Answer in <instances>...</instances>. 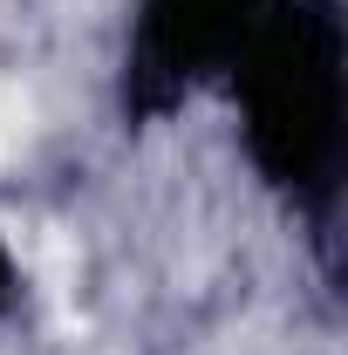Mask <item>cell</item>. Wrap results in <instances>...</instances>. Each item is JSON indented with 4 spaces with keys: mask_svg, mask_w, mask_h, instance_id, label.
<instances>
[{
    "mask_svg": "<svg viewBox=\"0 0 348 355\" xmlns=\"http://www.w3.org/2000/svg\"><path fill=\"white\" fill-rule=\"evenodd\" d=\"M239 150L287 219L314 239L335 280L348 184V14L342 0H273L260 35L232 62Z\"/></svg>",
    "mask_w": 348,
    "mask_h": 355,
    "instance_id": "obj_1",
    "label": "cell"
},
{
    "mask_svg": "<svg viewBox=\"0 0 348 355\" xmlns=\"http://www.w3.org/2000/svg\"><path fill=\"white\" fill-rule=\"evenodd\" d=\"M266 14L273 0H130L123 62H116L123 130H157L191 96L218 89Z\"/></svg>",
    "mask_w": 348,
    "mask_h": 355,
    "instance_id": "obj_2",
    "label": "cell"
},
{
    "mask_svg": "<svg viewBox=\"0 0 348 355\" xmlns=\"http://www.w3.org/2000/svg\"><path fill=\"white\" fill-rule=\"evenodd\" d=\"M21 301V260H14V246H7V225H0V321L14 314Z\"/></svg>",
    "mask_w": 348,
    "mask_h": 355,
    "instance_id": "obj_3",
    "label": "cell"
}]
</instances>
